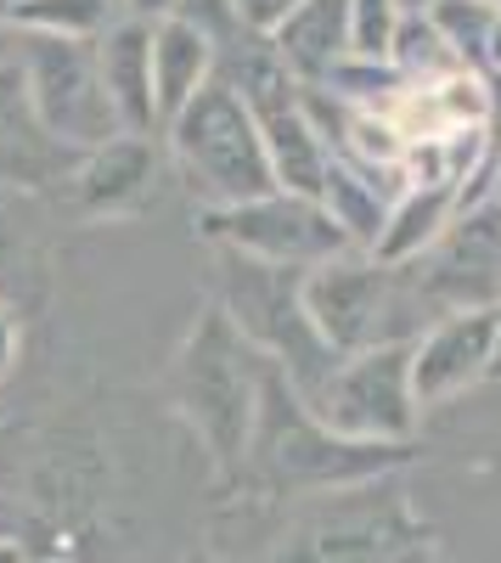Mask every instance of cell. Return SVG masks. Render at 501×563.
<instances>
[{
    "label": "cell",
    "instance_id": "cell-15",
    "mask_svg": "<svg viewBox=\"0 0 501 563\" xmlns=\"http://www.w3.org/2000/svg\"><path fill=\"white\" fill-rule=\"evenodd\" d=\"M214 68H220L214 40H209L192 18H175V12H169V18L153 23V97H158V130L214 79Z\"/></svg>",
    "mask_w": 501,
    "mask_h": 563
},
{
    "label": "cell",
    "instance_id": "cell-1",
    "mask_svg": "<svg viewBox=\"0 0 501 563\" xmlns=\"http://www.w3.org/2000/svg\"><path fill=\"white\" fill-rule=\"evenodd\" d=\"M412 462V445H367V440H344L327 422H315V411L299 400V389L265 361L259 378V417L237 467V485L248 496L270 501H304V496H327L349 490L383 474H400Z\"/></svg>",
    "mask_w": 501,
    "mask_h": 563
},
{
    "label": "cell",
    "instance_id": "cell-18",
    "mask_svg": "<svg viewBox=\"0 0 501 563\" xmlns=\"http://www.w3.org/2000/svg\"><path fill=\"white\" fill-rule=\"evenodd\" d=\"M119 0H7L0 23L34 40H97L119 23Z\"/></svg>",
    "mask_w": 501,
    "mask_h": 563
},
{
    "label": "cell",
    "instance_id": "cell-17",
    "mask_svg": "<svg viewBox=\"0 0 501 563\" xmlns=\"http://www.w3.org/2000/svg\"><path fill=\"white\" fill-rule=\"evenodd\" d=\"M400 186L378 180V175H360L338 158H327V175H322V192L315 203L327 209V220L338 225V238L355 249V254H378V238H383V220H389V203H394Z\"/></svg>",
    "mask_w": 501,
    "mask_h": 563
},
{
    "label": "cell",
    "instance_id": "cell-25",
    "mask_svg": "<svg viewBox=\"0 0 501 563\" xmlns=\"http://www.w3.org/2000/svg\"><path fill=\"white\" fill-rule=\"evenodd\" d=\"M490 203L501 209V113H496V158H490Z\"/></svg>",
    "mask_w": 501,
    "mask_h": 563
},
{
    "label": "cell",
    "instance_id": "cell-22",
    "mask_svg": "<svg viewBox=\"0 0 501 563\" xmlns=\"http://www.w3.org/2000/svg\"><path fill=\"white\" fill-rule=\"evenodd\" d=\"M293 7H299V0H232V12H237V23L248 34H270Z\"/></svg>",
    "mask_w": 501,
    "mask_h": 563
},
{
    "label": "cell",
    "instance_id": "cell-14",
    "mask_svg": "<svg viewBox=\"0 0 501 563\" xmlns=\"http://www.w3.org/2000/svg\"><path fill=\"white\" fill-rule=\"evenodd\" d=\"M74 164H79V153L57 147V141L40 130V119L29 108V90H23V74H18V63H7L0 68V180L52 186V180H68Z\"/></svg>",
    "mask_w": 501,
    "mask_h": 563
},
{
    "label": "cell",
    "instance_id": "cell-6",
    "mask_svg": "<svg viewBox=\"0 0 501 563\" xmlns=\"http://www.w3.org/2000/svg\"><path fill=\"white\" fill-rule=\"evenodd\" d=\"M18 45H23L18 74L29 90V108L57 147L85 158V153L108 147L113 135H124L108 90H102V74H97V45L90 40H34V34H18Z\"/></svg>",
    "mask_w": 501,
    "mask_h": 563
},
{
    "label": "cell",
    "instance_id": "cell-27",
    "mask_svg": "<svg viewBox=\"0 0 501 563\" xmlns=\"http://www.w3.org/2000/svg\"><path fill=\"white\" fill-rule=\"evenodd\" d=\"M434 7H439V0H400V12H405V18H428Z\"/></svg>",
    "mask_w": 501,
    "mask_h": 563
},
{
    "label": "cell",
    "instance_id": "cell-19",
    "mask_svg": "<svg viewBox=\"0 0 501 563\" xmlns=\"http://www.w3.org/2000/svg\"><path fill=\"white\" fill-rule=\"evenodd\" d=\"M389 68L400 74V85H412V90H434L445 79L468 74L457 63V52L445 45V34L434 29V18H400L394 45H389Z\"/></svg>",
    "mask_w": 501,
    "mask_h": 563
},
{
    "label": "cell",
    "instance_id": "cell-31",
    "mask_svg": "<svg viewBox=\"0 0 501 563\" xmlns=\"http://www.w3.org/2000/svg\"><path fill=\"white\" fill-rule=\"evenodd\" d=\"M496 372H501V339H496Z\"/></svg>",
    "mask_w": 501,
    "mask_h": 563
},
{
    "label": "cell",
    "instance_id": "cell-23",
    "mask_svg": "<svg viewBox=\"0 0 501 563\" xmlns=\"http://www.w3.org/2000/svg\"><path fill=\"white\" fill-rule=\"evenodd\" d=\"M18 344H23V327H18V316L0 305V378L18 366Z\"/></svg>",
    "mask_w": 501,
    "mask_h": 563
},
{
    "label": "cell",
    "instance_id": "cell-21",
    "mask_svg": "<svg viewBox=\"0 0 501 563\" xmlns=\"http://www.w3.org/2000/svg\"><path fill=\"white\" fill-rule=\"evenodd\" d=\"M400 18H405L400 0H349V57L355 63H389Z\"/></svg>",
    "mask_w": 501,
    "mask_h": 563
},
{
    "label": "cell",
    "instance_id": "cell-9",
    "mask_svg": "<svg viewBox=\"0 0 501 563\" xmlns=\"http://www.w3.org/2000/svg\"><path fill=\"white\" fill-rule=\"evenodd\" d=\"M304 316L333 355H360L394 339V271L372 254H338L304 271Z\"/></svg>",
    "mask_w": 501,
    "mask_h": 563
},
{
    "label": "cell",
    "instance_id": "cell-11",
    "mask_svg": "<svg viewBox=\"0 0 501 563\" xmlns=\"http://www.w3.org/2000/svg\"><path fill=\"white\" fill-rule=\"evenodd\" d=\"M265 45L299 90H322L349 63V0H299Z\"/></svg>",
    "mask_w": 501,
    "mask_h": 563
},
{
    "label": "cell",
    "instance_id": "cell-8",
    "mask_svg": "<svg viewBox=\"0 0 501 563\" xmlns=\"http://www.w3.org/2000/svg\"><path fill=\"white\" fill-rule=\"evenodd\" d=\"M198 238L214 254H243V260L288 265V271H315L338 254H355L338 238V225L327 220V209L315 198H293V192H265L237 209H203Z\"/></svg>",
    "mask_w": 501,
    "mask_h": 563
},
{
    "label": "cell",
    "instance_id": "cell-3",
    "mask_svg": "<svg viewBox=\"0 0 501 563\" xmlns=\"http://www.w3.org/2000/svg\"><path fill=\"white\" fill-rule=\"evenodd\" d=\"M259 378H265V361L209 299L198 321L187 327L180 350L169 355L164 384H169V406L180 411V422L209 451V467L220 474V485H237V467H243L254 417H259Z\"/></svg>",
    "mask_w": 501,
    "mask_h": 563
},
{
    "label": "cell",
    "instance_id": "cell-10",
    "mask_svg": "<svg viewBox=\"0 0 501 563\" xmlns=\"http://www.w3.org/2000/svg\"><path fill=\"white\" fill-rule=\"evenodd\" d=\"M496 339H501V305L496 310H457L412 339V395L417 411L445 406L485 378H496Z\"/></svg>",
    "mask_w": 501,
    "mask_h": 563
},
{
    "label": "cell",
    "instance_id": "cell-5",
    "mask_svg": "<svg viewBox=\"0 0 501 563\" xmlns=\"http://www.w3.org/2000/svg\"><path fill=\"white\" fill-rule=\"evenodd\" d=\"M214 265H220L214 305L225 310V321L248 339V350L259 361H270L299 389V400H310L333 378V366L344 355H333L304 316V271L259 265L243 254H214Z\"/></svg>",
    "mask_w": 501,
    "mask_h": 563
},
{
    "label": "cell",
    "instance_id": "cell-28",
    "mask_svg": "<svg viewBox=\"0 0 501 563\" xmlns=\"http://www.w3.org/2000/svg\"><path fill=\"white\" fill-rule=\"evenodd\" d=\"M40 563H85V558H74V552H57V558H40Z\"/></svg>",
    "mask_w": 501,
    "mask_h": 563
},
{
    "label": "cell",
    "instance_id": "cell-7",
    "mask_svg": "<svg viewBox=\"0 0 501 563\" xmlns=\"http://www.w3.org/2000/svg\"><path fill=\"white\" fill-rule=\"evenodd\" d=\"M315 422H327L344 440L367 445H412L417 434V395H412V344H372L344 355L333 378L304 400Z\"/></svg>",
    "mask_w": 501,
    "mask_h": 563
},
{
    "label": "cell",
    "instance_id": "cell-2",
    "mask_svg": "<svg viewBox=\"0 0 501 563\" xmlns=\"http://www.w3.org/2000/svg\"><path fill=\"white\" fill-rule=\"evenodd\" d=\"M254 563H450L400 474L304 496Z\"/></svg>",
    "mask_w": 501,
    "mask_h": 563
},
{
    "label": "cell",
    "instance_id": "cell-24",
    "mask_svg": "<svg viewBox=\"0 0 501 563\" xmlns=\"http://www.w3.org/2000/svg\"><path fill=\"white\" fill-rule=\"evenodd\" d=\"M119 12L124 18H142V23H158L175 12V0H119Z\"/></svg>",
    "mask_w": 501,
    "mask_h": 563
},
{
    "label": "cell",
    "instance_id": "cell-20",
    "mask_svg": "<svg viewBox=\"0 0 501 563\" xmlns=\"http://www.w3.org/2000/svg\"><path fill=\"white\" fill-rule=\"evenodd\" d=\"M428 18H434V29L445 34L450 52H457V63L490 85V45H496V23H501V12L479 7V0H439Z\"/></svg>",
    "mask_w": 501,
    "mask_h": 563
},
{
    "label": "cell",
    "instance_id": "cell-30",
    "mask_svg": "<svg viewBox=\"0 0 501 563\" xmlns=\"http://www.w3.org/2000/svg\"><path fill=\"white\" fill-rule=\"evenodd\" d=\"M479 7H490V12H501V0H479Z\"/></svg>",
    "mask_w": 501,
    "mask_h": 563
},
{
    "label": "cell",
    "instance_id": "cell-12",
    "mask_svg": "<svg viewBox=\"0 0 501 563\" xmlns=\"http://www.w3.org/2000/svg\"><path fill=\"white\" fill-rule=\"evenodd\" d=\"M97 45V74L113 102V119L124 135H158V97H153V23L119 18Z\"/></svg>",
    "mask_w": 501,
    "mask_h": 563
},
{
    "label": "cell",
    "instance_id": "cell-16",
    "mask_svg": "<svg viewBox=\"0 0 501 563\" xmlns=\"http://www.w3.org/2000/svg\"><path fill=\"white\" fill-rule=\"evenodd\" d=\"M463 214L457 203V186L445 180H423V186H400L394 203H389V220H383V238H378V254L389 271L394 265H412L417 254H428L439 243V231Z\"/></svg>",
    "mask_w": 501,
    "mask_h": 563
},
{
    "label": "cell",
    "instance_id": "cell-29",
    "mask_svg": "<svg viewBox=\"0 0 501 563\" xmlns=\"http://www.w3.org/2000/svg\"><path fill=\"white\" fill-rule=\"evenodd\" d=\"M187 563H220V558H203V552H198V558H187Z\"/></svg>",
    "mask_w": 501,
    "mask_h": 563
},
{
    "label": "cell",
    "instance_id": "cell-26",
    "mask_svg": "<svg viewBox=\"0 0 501 563\" xmlns=\"http://www.w3.org/2000/svg\"><path fill=\"white\" fill-rule=\"evenodd\" d=\"M0 563H29V547L18 536H0Z\"/></svg>",
    "mask_w": 501,
    "mask_h": 563
},
{
    "label": "cell",
    "instance_id": "cell-4",
    "mask_svg": "<svg viewBox=\"0 0 501 563\" xmlns=\"http://www.w3.org/2000/svg\"><path fill=\"white\" fill-rule=\"evenodd\" d=\"M158 135L169 141V158H175L180 180H187V192L198 198V214L203 209H237V203L277 192L259 124L225 79H209Z\"/></svg>",
    "mask_w": 501,
    "mask_h": 563
},
{
    "label": "cell",
    "instance_id": "cell-13",
    "mask_svg": "<svg viewBox=\"0 0 501 563\" xmlns=\"http://www.w3.org/2000/svg\"><path fill=\"white\" fill-rule=\"evenodd\" d=\"M153 175H158L153 135H113L108 147L85 153L68 180H74L79 214H90V220H119V214H135V209L147 203Z\"/></svg>",
    "mask_w": 501,
    "mask_h": 563
}]
</instances>
